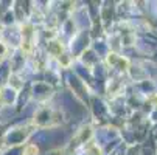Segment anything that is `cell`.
Here are the masks:
<instances>
[{"label":"cell","mask_w":157,"mask_h":155,"mask_svg":"<svg viewBox=\"0 0 157 155\" xmlns=\"http://www.w3.org/2000/svg\"><path fill=\"white\" fill-rule=\"evenodd\" d=\"M37 152V149L34 147V146H30L27 150H25V155H31V153H36Z\"/></svg>","instance_id":"cell-1"}]
</instances>
